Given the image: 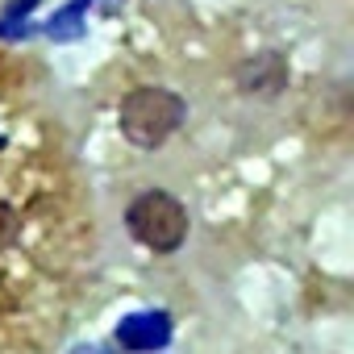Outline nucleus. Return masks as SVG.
<instances>
[{
    "mask_svg": "<svg viewBox=\"0 0 354 354\" xmlns=\"http://www.w3.org/2000/svg\"><path fill=\"white\" fill-rule=\"evenodd\" d=\"M75 354H96V350H75Z\"/></svg>",
    "mask_w": 354,
    "mask_h": 354,
    "instance_id": "423d86ee",
    "label": "nucleus"
},
{
    "mask_svg": "<svg viewBox=\"0 0 354 354\" xmlns=\"http://www.w3.org/2000/svg\"><path fill=\"white\" fill-rule=\"evenodd\" d=\"M125 230L133 242H142L154 254H175L188 238V209L162 188H150L129 201L125 209Z\"/></svg>",
    "mask_w": 354,
    "mask_h": 354,
    "instance_id": "f03ea898",
    "label": "nucleus"
},
{
    "mask_svg": "<svg viewBox=\"0 0 354 354\" xmlns=\"http://www.w3.org/2000/svg\"><path fill=\"white\" fill-rule=\"evenodd\" d=\"M117 342L121 350H138V354H150V350H162L171 342V317L167 313H138V317H125L117 325Z\"/></svg>",
    "mask_w": 354,
    "mask_h": 354,
    "instance_id": "20e7f679",
    "label": "nucleus"
},
{
    "mask_svg": "<svg viewBox=\"0 0 354 354\" xmlns=\"http://www.w3.org/2000/svg\"><path fill=\"white\" fill-rule=\"evenodd\" d=\"M184 117H188V100L158 84H142L133 92H125L117 104V129L138 150H158L184 125Z\"/></svg>",
    "mask_w": 354,
    "mask_h": 354,
    "instance_id": "f257e3e1",
    "label": "nucleus"
},
{
    "mask_svg": "<svg viewBox=\"0 0 354 354\" xmlns=\"http://www.w3.org/2000/svg\"><path fill=\"white\" fill-rule=\"evenodd\" d=\"M234 84L242 96H254V100H275L283 88H288V59L279 50H259L250 59L238 63L234 71Z\"/></svg>",
    "mask_w": 354,
    "mask_h": 354,
    "instance_id": "7ed1b4c3",
    "label": "nucleus"
},
{
    "mask_svg": "<svg viewBox=\"0 0 354 354\" xmlns=\"http://www.w3.org/2000/svg\"><path fill=\"white\" fill-rule=\"evenodd\" d=\"M13 234H17V213L9 205H0V250L13 242Z\"/></svg>",
    "mask_w": 354,
    "mask_h": 354,
    "instance_id": "39448f33",
    "label": "nucleus"
}]
</instances>
